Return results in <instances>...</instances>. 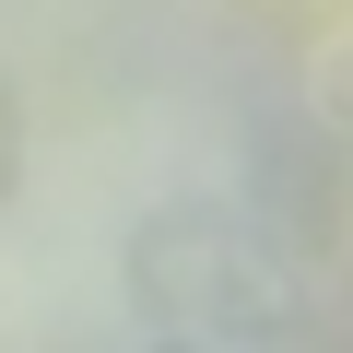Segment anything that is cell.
I'll return each mask as SVG.
<instances>
[{
	"mask_svg": "<svg viewBox=\"0 0 353 353\" xmlns=\"http://www.w3.org/2000/svg\"><path fill=\"white\" fill-rule=\"evenodd\" d=\"M248 12H259V0H248Z\"/></svg>",
	"mask_w": 353,
	"mask_h": 353,
	"instance_id": "obj_4",
	"label": "cell"
},
{
	"mask_svg": "<svg viewBox=\"0 0 353 353\" xmlns=\"http://www.w3.org/2000/svg\"><path fill=\"white\" fill-rule=\"evenodd\" d=\"M130 306L165 330V341H224V353H271V341H306L318 306H306V259L236 212V201H165L130 224Z\"/></svg>",
	"mask_w": 353,
	"mask_h": 353,
	"instance_id": "obj_1",
	"label": "cell"
},
{
	"mask_svg": "<svg viewBox=\"0 0 353 353\" xmlns=\"http://www.w3.org/2000/svg\"><path fill=\"white\" fill-rule=\"evenodd\" d=\"M24 189V106H12V83H0V201Z\"/></svg>",
	"mask_w": 353,
	"mask_h": 353,
	"instance_id": "obj_2",
	"label": "cell"
},
{
	"mask_svg": "<svg viewBox=\"0 0 353 353\" xmlns=\"http://www.w3.org/2000/svg\"><path fill=\"white\" fill-rule=\"evenodd\" d=\"M153 353H224V341H165V330H153Z\"/></svg>",
	"mask_w": 353,
	"mask_h": 353,
	"instance_id": "obj_3",
	"label": "cell"
}]
</instances>
